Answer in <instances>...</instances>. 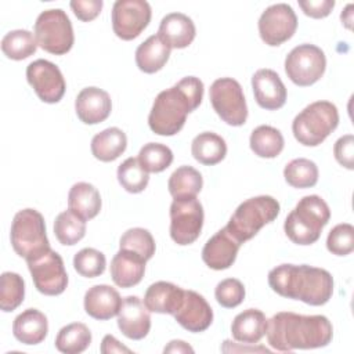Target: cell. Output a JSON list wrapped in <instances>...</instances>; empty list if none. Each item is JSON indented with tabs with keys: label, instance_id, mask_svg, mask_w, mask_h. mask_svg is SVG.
I'll use <instances>...</instances> for the list:
<instances>
[{
	"label": "cell",
	"instance_id": "cell-37",
	"mask_svg": "<svg viewBox=\"0 0 354 354\" xmlns=\"http://www.w3.org/2000/svg\"><path fill=\"white\" fill-rule=\"evenodd\" d=\"M118 181L130 194L142 192L149 181L148 171L141 166L138 158H127L122 162L116 171Z\"/></svg>",
	"mask_w": 354,
	"mask_h": 354
},
{
	"label": "cell",
	"instance_id": "cell-13",
	"mask_svg": "<svg viewBox=\"0 0 354 354\" xmlns=\"http://www.w3.org/2000/svg\"><path fill=\"white\" fill-rule=\"evenodd\" d=\"M151 6L145 0H118L112 7V29L122 40L141 35L151 21Z\"/></svg>",
	"mask_w": 354,
	"mask_h": 354
},
{
	"label": "cell",
	"instance_id": "cell-14",
	"mask_svg": "<svg viewBox=\"0 0 354 354\" xmlns=\"http://www.w3.org/2000/svg\"><path fill=\"white\" fill-rule=\"evenodd\" d=\"M297 29V17L286 3L267 7L259 18V33L261 40L271 46H281L288 41Z\"/></svg>",
	"mask_w": 354,
	"mask_h": 354
},
{
	"label": "cell",
	"instance_id": "cell-27",
	"mask_svg": "<svg viewBox=\"0 0 354 354\" xmlns=\"http://www.w3.org/2000/svg\"><path fill=\"white\" fill-rule=\"evenodd\" d=\"M101 195L90 183H76L68 194V209L80 216L83 220L94 218L101 210Z\"/></svg>",
	"mask_w": 354,
	"mask_h": 354
},
{
	"label": "cell",
	"instance_id": "cell-19",
	"mask_svg": "<svg viewBox=\"0 0 354 354\" xmlns=\"http://www.w3.org/2000/svg\"><path fill=\"white\" fill-rule=\"evenodd\" d=\"M252 88L256 102L263 109L275 111L286 102V87L272 69L263 68L256 71L252 76Z\"/></svg>",
	"mask_w": 354,
	"mask_h": 354
},
{
	"label": "cell",
	"instance_id": "cell-43",
	"mask_svg": "<svg viewBox=\"0 0 354 354\" xmlns=\"http://www.w3.org/2000/svg\"><path fill=\"white\" fill-rule=\"evenodd\" d=\"M217 303L225 308L239 306L245 299V286L236 278H225L217 283L214 289Z\"/></svg>",
	"mask_w": 354,
	"mask_h": 354
},
{
	"label": "cell",
	"instance_id": "cell-29",
	"mask_svg": "<svg viewBox=\"0 0 354 354\" xmlns=\"http://www.w3.org/2000/svg\"><path fill=\"white\" fill-rule=\"evenodd\" d=\"M127 147V137L119 127H108L91 140V153L101 162L118 159Z\"/></svg>",
	"mask_w": 354,
	"mask_h": 354
},
{
	"label": "cell",
	"instance_id": "cell-33",
	"mask_svg": "<svg viewBox=\"0 0 354 354\" xmlns=\"http://www.w3.org/2000/svg\"><path fill=\"white\" fill-rule=\"evenodd\" d=\"M91 343V332L82 322H72L59 329L55 337V347L65 354L83 353Z\"/></svg>",
	"mask_w": 354,
	"mask_h": 354
},
{
	"label": "cell",
	"instance_id": "cell-44",
	"mask_svg": "<svg viewBox=\"0 0 354 354\" xmlns=\"http://www.w3.org/2000/svg\"><path fill=\"white\" fill-rule=\"evenodd\" d=\"M333 155L337 163L343 167L353 170L354 169V136L346 134L340 137L333 145Z\"/></svg>",
	"mask_w": 354,
	"mask_h": 354
},
{
	"label": "cell",
	"instance_id": "cell-23",
	"mask_svg": "<svg viewBox=\"0 0 354 354\" xmlns=\"http://www.w3.org/2000/svg\"><path fill=\"white\" fill-rule=\"evenodd\" d=\"M145 260L129 250L120 249L111 261V277L119 288H131L141 282L145 272Z\"/></svg>",
	"mask_w": 354,
	"mask_h": 354
},
{
	"label": "cell",
	"instance_id": "cell-3",
	"mask_svg": "<svg viewBox=\"0 0 354 354\" xmlns=\"http://www.w3.org/2000/svg\"><path fill=\"white\" fill-rule=\"evenodd\" d=\"M268 285L279 296L310 306H324L333 295L330 272L307 264L277 266L268 272Z\"/></svg>",
	"mask_w": 354,
	"mask_h": 354
},
{
	"label": "cell",
	"instance_id": "cell-12",
	"mask_svg": "<svg viewBox=\"0 0 354 354\" xmlns=\"http://www.w3.org/2000/svg\"><path fill=\"white\" fill-rule=\"evenodd\" d=\"M35 288L46 296L61 295L68 286V274L62 257L51 248L40 256L28 260Z\"/></svg>",
	"mask_w": 354,
	"mask_h": 354
},
{
	"label": "cell",
	"instance_id": "cell-25",
	"mask_svg": "<svg viewBox=\"0 0 354 354\" xmlns=\"http://www.w3.org/2000/svg\"><path fill=\"white\" fill-rule=\"evenodd\" d=\"M48 332L47 317L37 308H26L12 322L14 337L28 346L41 343Z\"/></svg>",
	"mask_w": 354,
	"mask_h": 354
},
{
	"label": "cell",
	"instance_id": "cell-49",
	"mask_svg": "<svg viewBox=\"0 0 354 354\" xmlns=\"http://www.w3.org/2000/svg\"><path fill=\"white\" fill-rule=\"evenodd\" d=\"M353 4H347V7L344 8V11L342 12L340 18H342V22L344 24V26L347 29H351V22H353Z\"/></svg>",
	"mask_w": 354,
	"mask_h": 354
},
{
	"label": "cell",
	"instance_id": "cell-39",
	"mask_svg": "<svg viewBox=\"0 0 354 354\" xmlns=\"http://www.w3.org/2000/svg\"><path fill=\"white\" fill-rule=\"evenodd\" d=\"M119 246L123 250L133 252L138 256H141L145 261L152 259L155 254V239L152 234L141 227H134L127 230L119 241Z\"/></svg>",
	"mask_w": 354,
	"mask_h": 354
},
{
	"label": "cell",
	"instance_id": "cell-36",
	"mask_svg": "<svg viewBox=\"0 0 354 354\" xmlns=\"http://www.w3.org/2000/svg\"><path fill=\"white\" fill-rule=\"evenodd\" d=\"M283 177L293 188H311L318 181V167L310 159L297 158L285 166Z\"/></svg>",
	"mask_w": 354,
	"mask_h": 354
},
{
	"label": "cell",
	"instance_id": "cell-26",
	"mask_svg": "<svg viewBox=\"0 0 354 354\" xmlns=\"http://www.w3.org/2000/svg\"><path fill=\"white\" fill-rule=\"evenodd\" d=\"M266 329L267 318L257 308H248L239 313L231 324L232 337L245 344H257L266 335Z\"/></svg>",
	"mask_w": 354,
	"mask_h": 354
},
{
	"label": "cell",
	"instance_id": "cell-34",
	"mask_svg": "<svg viewBox=\"0 0 354 354\" xmlns=\"http://www.w3.org/2000/svg\"><path fill=\"white\" fill-rule=\"evenodd\" d=\"M37 50V41L32 32L26 29L10 30L1 39L3 54L14 61L25 59L33 55Z\"/></svg>",
	"mask_w": 354,
	"mask_h": 354
},
{
	"label": "cell",
	"instance_id": "cell-45",
	"mask_svg": "<svg viewBox=\"0 0 354 354\" xmlns=\"http://www.w3.org/2000/svg\"><path fill=\"white\" fill-rule=\"evenodd\" d=\"M102 0H73L71 1V8L77 19L83 22H90L95 19L102 10Z\"/></svg>",
	"mask_w": 354,
	"mask_h": 354
},
{
	"label": "cell",
	"instance_id": "cell-16",
	"mask_svg": "<svg viewBox=\"0 0 354 354\" xmlns=\"http://www.w3.org/2000/svg\"><path fill=\"white\" fill-rule=\"evenodd\" d=\"M173 317L184 329L198 333L206 330L213 322V310L202 295L184 290V299Z\"/></svg>",
	"mask_w": 354,
	"mask_h": 354
},
{
	"label": "cell",
	"instance_id": "cell-8",
	"mask_svg": "<svg viewBox=\"0 0 354 354\" xmlns=\"http://www.w3.org/2000/svg\"><path fill=\"white\" fill-rule=\"evenodd\" d=\"M35 37L44 51L54 55L66 54L75 41L72 22L66 12L61 8L40 12L35 22Z\"/></svg>",
	"mask_w": 354,
	"mask_h": 354
},
{
	"label": "cell",
	"instance_id": "cell-46",
	"mask_svg": "<svg viewBox=\"0 0 354 354\" xmlns=\"http://www.w3.org/2000/svg\"><path fill=\"white\" fill-rule=\"evenodd\" d=\"M299 7L307 17L319 19L330 14L335 7L333 0H300Z\"/></svg>",
	"mask_w": 354,
	"mask_h": 354
},
{
	"label": "cell",
	"instance_id": "cell-2",
	"mask_svg": "<svg viewBox=\"0 0 354 354\" xmlns=\"http://www.w3.org/2000/svg\"><path fill=\"white\" fill-rule=\"evenodd\" d=\"M203 88L199 77L187 76L173 87L160 91L148 116L149 129L158 136L177 134L184 127L187 115L201 105Z\"/></svg>",
	"mask_w": 354,
	"mask_h": 354
},
{
	"label": "cell",
	"instance_id": "cell-7",
	"mask_svg": "<svg viewBox=\"0 0 354 354\" xmlns=\"http://www.w3.org/2000/svg\"><path fill=\"white\" fill-rule=\"evenodd\" d=\"M10 239L14 252L26 261L50 249L44 218L35 209H22L14 216Z\"/></svg>",
	"mask_w": 354,
	"mask_h": 354
},
{
	"label": "cell",
	"instance_id": "cell-17",
	"mask_svg": "<svg viewBox=\"0 0 354 354\" xmlns=\"http://www.w3.org/2000/svg\"><path fill=\"white\" fill-rule=\"evenodd\" d=\"M118 328L131 340H141L148 335L151 329V315L138 296H126L122 300L118 313Z\"/></svg>",
	"mask_w": 354,
	"mask_h": 354
},
{
	"label": "cell",
	"instance_id": "cell-5",
	"mask_svg": "<svg viewBox=\"0 0 354 354\" xmlns=\"http://www.w3.org/2000/svg\"><path fill=\"white\" fill-rule=\"evenodd\" d=\"M339 124V112L329 101H315L297 113L292 122L295 138L306 147L319 145Z\"/></svg>",
	"mask_w": 354,
	"mask_h": 354
},
{
	"label": "cell",
	"instance_id": "cell-35",
	"mask_svg": "<svg viewBox=\"0 0 354 354\" xmlns=\"http://www.w3.org/2000/svg\"><path fill=\"white\" fill-rule=\"evenodd\" d=\"M54 234L61 245H76L86 235V220L69 209L61 212L54 221Z\"/></svg>",
	"mask_w": 354,
	"mask_h": 354
},
{
	"label": "cell",
	"instance_id": "cell-20",
	"mask_svg": "<svg viewBox=\"0 0 354 354\" xmlns=\"http://www.w3.org/2000/svg\"><path fill=\"white\" fill-rule=\"evenodd\" d=\"M75 111L83 123L97 124L111 115L112 101L105 90L94 86L86 87L75 100Z\"/></svg>",
	"mask_w": 354,
	"mask_h": 354
},
{
	"label": "cell",
	"instance_id": "cell-9",
	"mask_svg": "<svg viewBox=\"0 0 354 354\" xmlns=\"http://www.w3.org/2000/svg\"><path fill=\"white\" fill-rule=\"evenodd\" d=\"M213 109L230 126H242L248 119V105L241 84L232 77H220L210 86Z\"/></svg>",
	"mask_w": 354,
	"mask_h": 354
},
{
	"label": "cell",
	"instance_id": "cell-28",
	"mask_svg": "<svg viewBox=\"0 0 354 354\" xmlns=\"http://www.w3.org/2000/svg\"><path fill=\"white\" fill-rule=\"evenodd\" d=\"M171 48L158 36L152 35L136 50V64L144 73L160 71L169 61Z\"/></svg>",
	"mask_w": 354,
	"mask_h": 354
},
{
	"label": "cell",
	"instance_id": "cell-41",
	"mask_svg": "<svg viewBox=\"0 0 354 354\" xmlns=\"http://www.w3.org/2000/svg\"><path fill=\"white\" fill-rule=\"evenodd\" d=\"M106 266L105 254L94 248H84L73 257V267L82 277L95 278L104 274Z\"/></svg>",
	"mask_w": 354,
	"mask_h": 354
},
{
	"label": "cell",
	"instance_id": "cell-15",
	"mask_svg": "<svg viewBox=\"0 0 354 354\" xmlns=\"http://www.w3.org/2000/svg\"><path fill=\"white\" fill-rule=\"evenodd\" d=\"M26 79L43 102L55 104L65 94L66 83L59 68L47 59L30 62L26 68Z\"/></svg>",
	"mask_w": 354,
	"mask_h": 354
},
{
	"label": "cell",
	"instance_id": "cell-30",
	"mask_svg": "<svg viewBox=\"0 0 354 354\" xmlns=\"http://www.w3.org/2000/svg\"><path fill=\"white\" fill-rule=\"evenodd\" d=\"M191 152L196 162L213 166L225 158L227 144L221 136L212 131H203L192 140Z\"/></svg>",
	"mask_w": 354,
	"mask_h": 354
},
{
	"label": "cell",
	"instance_id": "cell-48",
	"mask_svg": "<svg viewBox=\"0 0 354 354\" xmlns=\"http://www.w3.org/2000/svg\"><path fill=\"white\" fill-rule=\"evenodd\" d=\"M165 353H194V348L183 340H171L165 348Z\"/></svg>",
	"mask_w": 354,
	"mask_h": 354
},
{
	"label": "cell",
	"instance_id": "cell-40",
	"mask_svg": "<svg viewBox=\"0 0 354 354\" xmlns=\"http://www.w3.org/2000/svg\"><path fill=\"white\" fill-rule=\"evenodd\" d=\"M138 162L148 173H160L173 162L171 149L159 142H148L138 152Z\"/></svg>",
	"mask_w": 354,
	"mask_h": 354
},
{
	"label": "cell",
	"instance_id": "cell-22",
	"mask_svg": "<svg viewBox=\"0 0 354 354\" xmlns=\"http://www.w3.org/2000/svg\"><path fill=\"white\" fill-rule=\"evenodd\" d=\"M196 35L195 24L192 19L183 12H170L160 21L158 36L170 48H185L188 47Z\"/></svg>",
	"mask_w": 354,
	"mask_h": 354
},
{
	"label": "cell",
	"instance_id": "cell-10",
	"mask_svg": "<svg viewBox=\"0 0 354 354\" xmlns=\"http://www.w3.org/2000/svg\"><path fill=\"white\" fill-rule=\"evenodd\" d=\"M326 68L325 53L315 44H299L289 51L285 58V72L288 77L300 87L317 83Z\"/></svg>",
	"mask_w": 354,
	"mask_h": 354
},
{
	"label": "cell",
	"instance_id": "cell-1",
	"mask_svg": "<svg viewBox=\"0 0 354 354\" xmlns=\"http://www.w3.org/2000/svg\"><path fill=\"white\" fill-rule=\"evenodd\" d=\"M268 344L278 351L325 347L330 343L333 328L325 315H301L281 311L267 319Z\"/></svg>",
	"mask_w": 354,
	"mask_h": 354
},
{
	"label": "cell",
	"instance_id": "cell-38",
	"mask_svg": "<svg viewBox=\"0 0 354 354\" xmlns=\"http://www.w3.org/2000/svg\"><path fill=\"white\" fill-rule=\"evenodd\" d=\"M25 297V282L17 272L6 271L0 277V308L4 313L14 311Z\"/></svg>",
	"mask_w": 354,
	"mask_h": 354
},
{
	"label": "cell",
	"instance_id": "cell-21",
	"mask_svg": "<svg viewBox=\"0 0 354 354\" xmlns=\"http://www.w3.org/2000/svg\"><path fill=\"white\" fill-rule=\"evenodd\" d=\"M122 297L119 292L109 285H94L84 295V310L94 319L106 321L118 315Z\"/></svg>",
	"mask_w": 354,
	"mask_h": 354
},
{
	"label": "cell",
	"instance_id": "cell-31",
	"mask_svg": "<svg viewBox=\"0 0 354 354\" xmlns=\"http://www.w3.org/2000/svg\"><path fill=\"white\" fill-rule=\"evenodd\" d=\"M203 187L202 174L192 166L177 167L167 181V188L173 199L194 198Z\"/></svg>",
	"mask_w": 354,
	"mask_h": 354
},
{
	"label": "cell",
	"instance_id": "cell-47",
	"mask_svg": "<svg viewBox=\"0 0 354 354\" xmlns=\"http://www.w3.org/2000/svg\"><path fill=\"white\" fill-rule=\"evenodd\" d=\"M101 353L102 354H111V353H131V350L126 346H123L115 336L105 335L101 342Z\"/></svg>",
	"mask_w": 354,
	"mask_h": 354
},
{
	"label": "cell",
	"instance_id": "cell-24",
	"mask_svg": "<svg viewBox=\"0 0 354 354\" xmlns=\"http://www.w3.org/2000/svg\"><path fill=\"white\" fill-rule=\"evenodd\" d=\"M183 299L184 289L171 282L158 281L147 289L144 295V304L151 313L173 315L178 310Z\"/></svg>",
	"mask_w": 354,
	"mask_h": 354
},
{
	"label": "cell",
	"instance_id": "cell-32",
	"mask_svg": "<svg viewBox=\"0 0 354 354\" xmlns=\"http://www.w3.org/2000/svg\"><path fill=\"white\" fill-rule=\"evenodd\" d=\"M250 149L254 152V155L266 159L277 158L285 145L282 133L268 124H261L256 127L249 138Z\"/></svg>",
	"mask_w": 354,
	"mask_h": 354
},
{
	"label": "cell",
	"instance_id": "cell-18",
	"mask_svg": "<svg viewBox=\"0 0 354 354\" xmlns=\"http://www.w3.org/2000/svg\"><path fill=\"white\" fill-rule=\"evenodd\" d=\"M241 242L228 231L227 227L217 231L203 246L202 260L212 270L230 268L238 254Z\"/></svg>",
	"mask_w": 354,
	"mask_h": 354
},
{
	"label": "cell",
	"instance_id": "cell-11",
	"mask_svg": "<svg viewBox=\"0 0 354 354\" xmlns=\"http://www.w3.org/2000/svg\"><path fill=\"white\" fill-rule=\"evenodd\" d=\"M203 227L202 203L194 198L173 199L170 205V236L181 246L194 243Z\"/></svg>",
	"mask_w": 354,
	"mask_h": 354
},
{
	"label": "cell",
	"instance_id": "cell-4",
	"mask_svg": "<svg viewBox=\"0 0 354 354\" xmlns=\"http://www.w3.org/2000/svg\"><path fill=\"white\" fill-rule=\"evenodd\" d=\"M329 218L330 210L328 203L318 195H307L286 216L283 230L293 243L306 246L319 239L321 231Z\"/></svg>",
	"mask_w": 354,
	"mask_h": 354
},
{
	"label": "cell",
	"instance_id": "cell-6",
	"mask_svg": "<svg viewBox=\"0 0 354 354\" xmlns=\"http://www.w3.org/2000/svg\"><path fill=\"white\" fill-rule=\"evenodd\" d=\"M279 202L270 195H259L243 201L228 224V231L241 242L252 239L266 224L274 221L279 214Z\"/></svg>",
	"mask_w": 354,
	"mask_h": 354
},
{
	"label": "cell",
	"instance_id": "cell-42",
	"mask_svg": "<svg viewBox=\"0 0 354 354\" xmlns=\"http://www.w3.org/2000/svg\"><path fill=\"white\" fill-rule=\"evenodd\" d=\"M326 248L336 256L350 254L354 250V227L348 223L335 225L328 234Z\"/></svg>",
	"mask_w": 354,
	"mask_h": 354
}]
</instances>
